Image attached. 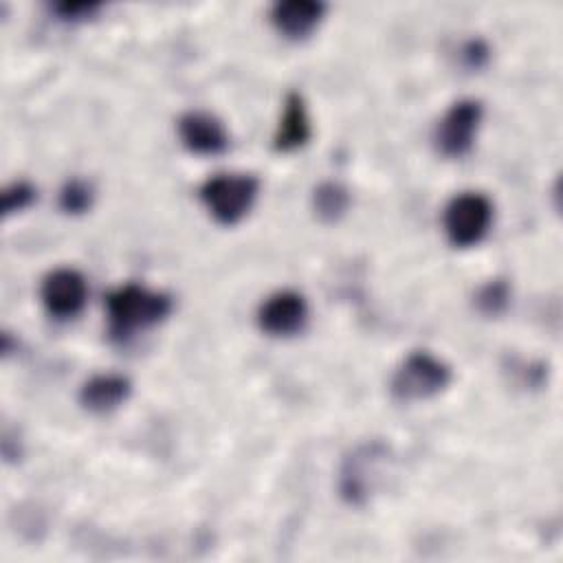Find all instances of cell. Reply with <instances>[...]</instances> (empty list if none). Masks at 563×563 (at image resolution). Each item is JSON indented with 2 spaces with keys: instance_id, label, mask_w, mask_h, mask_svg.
<instances>
[{
  "instance_id": "cell-1",
  "label": "cell",
  "mask_w": 563,
  "mask_h": 563,
  "mask_svg": "<svg viewBox=\"0 0 563 563\" xmlns=\"http://www.w3.org/2000/svg\"><path fill=\"white\" fill-rule=\"evenodd\" d=\"M106 310L110 336L128 341L134 332L163 321L172 310V299L139 284H123L106 297Z\"/></svg>"
},
{
  "instance_id": "cell-2",
  "label": "cell",
  "mask_w": 563,
  "mask_h": 563,
  "mask_svg": "<svg viewBox=\"0 0 563 563\" xmlns=\"http://www.w3.org/2000/svg\"><path fill=\"white\" fill-rule=\"evenodd\" d=\"M260 183L251 174H213L200 187V200L220 224L240 222L257 198Z\"/></svg>"
},
{
  "instance_id": "cell-3",
  "label": "cell",
  "mask_w": 563,
  "mask_h": 563,
  "mask_svg": "<svg viewBox=\"0 0 563 563\" xmlns=\"http://www.w3.org/2000/svg\"><path fill=\"white\" fill-rule=\"evenodd\" d=\"M451 380V369L431 352L418 350L405 356L391 376V394L398 400H422L440 394Z\"/></svg>"
},
{
  "instance_id": "cell-4",
  "label": "cell",
  "mask_w": 563,
  "mask_h": 563,
  "mask_svg": "<svg viewBox=\"0 0 563 563\" xmlns=\"http://www.w3.org/2000/svg\"><path fill=\"white\" fill-rule=\"evenodd\" d=\"M493 222V202L479 191L455 194L442 216L444 233L455 246H473L484 240Z\"/></svg>"
},
{
  "instance_id": "cell-5",
  "label": "cell",
  "mask_w": 563,
  "mask_h": 563,
  "mask_svg": "<svg viewBox=\"0 0 563 563\" xmlns=\"http://www.w3.org/2000/svg\"><path fill=\"white\" fill-rule=\"evenodd\" d=\"M385 457H387V446L380 442H369V444L356 446L343 460L341 475H339V490L347 504L361 506L367 501L374 488L378 466Z\"/></svg>"
},
{
  "instance_id": "cell-6",
  "label": "cell",
  "mask_w": 563,
  "mask_h": 563,
  "mask_svg": "<svg viewBox=\"0 0 563 563\" xmlns=\"http://www.w3.org/2000/svg\"><path fill=\"white\" fill-rule=\"evenodd\" d=\"M482 121V103L477 99L455 101L438 121L435 145L444 156H464L471 152Z\"/></svg>"
},
{
  "instance_id": "cell-7",
  "label": "cell",
  "mask_w": 563,
  "mask_h": 563,
  "mask_svg": "<svg viewBox=\"0 0 563 563\" xmlns=\"http://www.w3.org/2000/svg\"><path fill=\"white\" fill-rule=\"evenodd\" d=\"M40 297L48 314L57 319H70L81 312L88 299V286L79 271L59 266L42 279Z\"/></svg>"
},
{
  "instance_id": "cell-8",
  "label": "cell",
  "mask_w": 563,
  "mask_h": 563,
  "mask_svg": "<svg viewBox=\"0 0 563 563\" xmlns=\"http://www.w3.org/2000/svg\"><path fill=\"white\" fill-rule=\"evenodd\" d=\"M308 303L297 290H277L257 308V325L271 336H290L306 325Z\"/></svg>"
},
{
  "instance_id": "cell-9",
  "label": "cell",
  "mask_w": 563,
  "mask_h": 563,
  "mask_svg": "<svg viewBox=\"0 0 563 563\" xmlns=\"http://www.w3.org/2000/svg\"><path fill=\"white\" fill-rule=\"evenodd\" d=\"M178 136L183 145L200 156L220 154L229 145L224 123L205 110H189L178 119Z\"/></svg>"
},
{
  "instance_id": "cell-10",
  "label": "cell",
  "mask_w": 563,
  "mask_h": 563,
  "mask_svg": "<svg viewBox=\"0 0 563 563\" xmlns=\"http://www.w3.org/2000/svg\"><path fill=\"white\" fill-rule=\"evenodd\" d=\"M323 11L325 4L319 0H279L271 9V22L282 35L303 40L317 29Z\"/></svg>"
},
{
  "instance_id": "cell-11",
  "label": "cell",
  "mask_w": 563,
  "mask_h": 563,
  "mask_svg": "<svg viewBox=\"0 0 563 563\" xmlns=\"http://www.w3.org/2000/svg\"><path fill=\"white\" fill-rule=\"evenodd\" d=\"M132 391L123 374H95L79 389V402L92 413H108L123 405Z\"/></svg>"
},
{
  "instance_id": "cell-12",
  "label": "cell",
  "mask_w": 563,
  "mask_h": 563,
  "mask_svg": "<svg viewBox=\"0 0 563 563\" xmlns=\"http://www.w3.org/2000/svg\"><path fill=\"white\" fill-rule=\"evenodd\" d=\"M310 139V119L306 112L303 97L299 92H288L284 101V112L273 136V147L277 152H292Z\"/></svg>"
},
{
  "instance_id": "cell-13",
  "label": "cell",
  "mask_w": 563,
  "mask_h": 563,
  "mask_svg": "<svg viewBox=\"0 0 563 563\" xmlns=\"http://www.w3.org/2000/svg\"><path fill=\"white\" fill-rule=\"evenodd\" d=\"M350 207V194L339 183H321L312 194V209L319 220L336 222Z\"/></svg>"
},
{
  "instance_id": "cell-14",
  "label": "cell",
  "mask_w": 563,
  "mask_h": 563,
  "mask_svg": "<svg viewBox=\"0 0 563 563\" xmlns=\"http://www.w3.org/2000/svg\"><path fill=\"white\" fill-rule=\"evenodd\" d=\"M508 301H510V286L506 279L501 277H495L490 282H486L477 295H475V306L482 314H488V317H497L501 314L506 308H508Z\"/></svg>"
},
{
  "instance_id": "cell-15",
  "label": "cell",
  "mask_w": 563,
  "mask_h": 563,
  "mask_svg": "<svg viewBox=\"0 0 563 563\" xmlns=\"http://www.w3.org/2000/svg\"><path fill=\"white\" fill-rule=\"evenodd\" d=\"M59 205L66 213H84L92 205V187L79 178L68 180L59 191Z\"/></svg>"
},
{
  "instance_id": "cell-16",
  "label": "cell",
  "mask_w": 563,
  "mask_h": 563,
  "mask_svg": "<svg viewBox=\"0 0 563 563\" xmlns=\"http://www.w3.org/2000/svg\"><path fill=\"white\" fill-rule=\"evenodd\" d=\"M33 198H35V189H33L29 183L18 180V183L9 185V187L2 191V211H4V213L20 211V209H24L26 205H31Z\"/></svg>"
},
{
  "instance_id": "cell-17",
  "label": "cell",
  "mask_w": 563,
  "mask_h": 563,
  "mask_svg": "<svg viewBox=\"0 0 563 563\" xmlns=\"http://www.w3.org/2000/svg\"><path fill=\"white\" fill-rule=\"evenodd\" d=\"M53 9L62 20H84L92 15L99 9V4L97 2H59Z\"/></svg>"
},
{
  "instance_id": "cell-18",
  "label": "cell",
  "mask_w": 563,
  "mask_h": 563,
  "mask_svg": "<svg viewBox=\"0 0 563 563\" xmlns=\"http://www.w3.org/2000/svg\"><path fill=\"white\" fill-rule=\"evenodd\" d=\"M464 55H466V59H468L471 66H479V64L488 57V48H486L479 40H475V42H471V44L466 46Z\"/></svg>"
}]
</instances>
